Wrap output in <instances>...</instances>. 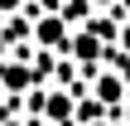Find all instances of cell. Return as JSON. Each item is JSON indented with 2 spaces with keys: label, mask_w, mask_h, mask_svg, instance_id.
Segmentation results:
<instances>
[{
  "label": "cell",
  "mask_w": 130,
  "mask_h": 126,
  "mask_svg": "<svg viewBox=\"0 0 130 126\" xmlns=\"http://www.w3.org/2000/svg\"><path fill=\"white\" fill-rule=\"evenodd\" d=\"M58 15H63V19L77 29V24H87V19L96 15V5H92V0H63V10H58Z\"/></svg>",
  "instance_id": "8992f818"
},
{
  "label": "cell",
  "mask_w": 130,
  "mask_h": 126,
  "mask_svg": "<svg viewBox=\"0 0 130 126\" xmlns=\"http://www.w3.org/2000/svg\"><path fill=\"white\" fill-rule=\"evenodd\" d=\"M34 112H39L48 126H72L77 121V102H72V92H63V87L39 92V97H34Z\"/></svg>",
  "instance_id": "7a4b0ae2"
},
{
  "label": "cell",
  "mask_w": 130,
  "mask_h": 126,
  "mask_svg": "<svg viewBox=\"0 0 130 126\" xmlns=\"http://www.w3.org/2000/svg\"><path fill=\"white\" fill-rule=\"evenodd\" d=\"M106 126H130V121H106Z\"/></svg>",
  "instance_id": "8fae6325"
},
{
  "label": "cell",
  "mask_w": 130,
  "mask_h": 126,
  "mask_svg": "<svg viewBox=\"0 0 130 126\" xmlns=\"http://www.w3.org/2000/svg\"><path fill=\"white\" fill-rule=\"evenodd\" d=\"M24 5H29V0H0V19H5V15H19Z\"/></svg>",
  "instance_id": "ba28073f"
},
{
  "label": "cell",
  "mask_w": 130,
  "mask_h": 126,
  "mask_svg": "<svg viewBox=\"0 0 130 126\" xmlns=\"http://www.w3.org/2000/svg\"><path fill=\"white\" fill-rule=\"evenodd\" d=\"M116 49H121V53H130V19L116 29Z\"/></svg>",
  "instance_id": "52a82bcc"
},
{
  "label": "cell",
  "mask_w": 130,
  "mask_h": 126,
  "mask_svg": "<svg viewBox=\"0 0 130 126\" xmlns=\"http://www.w3.org/2000/svg\"><path fill=\"white\" fill-rule=\"evenodd\" d=\"M34 44L39 49H48V53H68V39H72V24L58 15V10H43L39 19H34Z\"/></svg>",
  "instance_id": "6da1fadb"
},
{
  "label": "cell",
  "mask_w": 130,
  "mask_h": 126,
  "mask_svg": "<svg viewBox=\"0 0 130 126\" xmlns=\"http://www.w3.org/2000/svg\"><path fill=\"white\" fill-rule=\"evenodd\" d=\"M92 102H101L106 112L125 107V78H121V73H96V83H92Z\"/></svg>",
  "instance_id": "277c9868"
},
{
  "label": "cell",
  "mask_w": 130,
  "mask_h": 126,
  "mask_svg": "<svg viewBox=\"0 0 130 126\" xmlns=\"http://www.w3.org/2000/svg\"><path fill=\"white\" fill-rule=\"evenodd\" d=\"M92 5H96V10H116L121 0H92Z\"/></svg>",
  "instance_id": "9c48e42d"
},
{
  "label": "cell",
  "mask_w": 130,
  "mask_h": 126,
  "mask_svg": "<svg viewBox=\"0 0 130 126\" xmlns=\"http://www.w3.org/2000/svg\"><path fill=\"white\" fill-rule=\"evenodd\" d=\"M0 126H29V121H14V117H10V121H0Z\"/></svg>",
  "instance_id": "30bf717a"
},
{
  "label": "cell",
  "mask_w": 130,
  "mask_h": 126,
  "mask_svg": "<svg viewBox=\"0 0 130 126\" xmlns=\"http://www.w3.org/2000/svg\"><path fill=\"white\" fill-rule=\"evenodd\" d=\"M34 87V68L29 63H0V92H24Z\"/></svg>",
  "instance_id": "5b68a950"
},
{
  "label": "cell",
  "mask_w": 130,
  "mask_h": 126,
  "mask_svg": "<svg viewBox=\"0 0 130 126\" xmlns=\"http://www.w3.org/2000/svg\"><path fill=\"white\" fill-rule=\"evenodd\" d=\"M68 58L82 63V68H96V63L106 58V44H101L92 29H72V39H68Z\"/></svg>",
  "instance_id": "3957f363"
}]
</instances>
